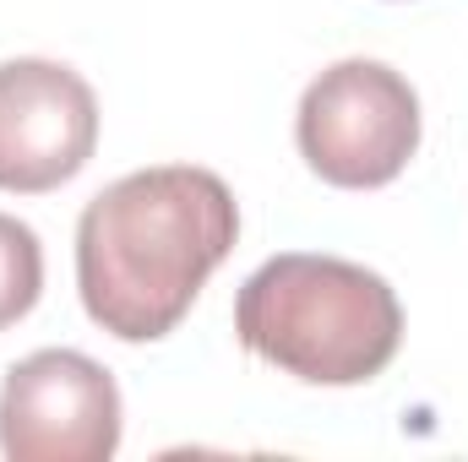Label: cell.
<instances>
[{
	"instance_id": "6da1fadb",
	"label": "cell",
	"mask_w": 468,
	"mask_h": 462,
	"mask_svg": "<svg viewBox=\"0 0 468 462\" xmlns=\"http://www.w3.org/2000/svg\"><path fill=\"white\" fill-rule=\"evenodd\" d=\"M239 207L213 169L158 163L104 185L77 224V289L120 343L169 338L234 250Z\"/></svg>"
},
{
	"instance_id": "8992f818",
	"label": "cell",
	"mask_w": 468,
	"mask_h": 462,
	"mask_svg": "<svg viewBox=\"0 0 468 462\" xmlns=\"http://www.w3.org/2000/svg\"><path fill=\"white\" fill-rule=\"evenodd\" d=\"M44 294V245L22 218L0 213V332L16 327Z\"/></svg>"
},
{
	"instance_id": "7a4b0ae2",
	"label": "cell",
	"mask_w": 468,
	"mask_h": 462,
	"mask_svg": "<svg viewBox=\"0 0 468 462\" xmlns=\"http://www.w3.org/2000/svg\"><path fill=\"white\" fill-rule=\"evenodd\" d=\"M234 332L256 359L294 381L359 386L392 364L403 343V305L392 283L359 261L289 250L245 278Z\"/></svg>"
},
{
	"instance_id": "277c9868",
	"label": "cell",
	"mask_w": 468,
	"mask_h": 462,
	"mask_svg": "<svg viewBox=\"0 0 468 462\" xmlns=\"http://www.w3.org/2000/svg\"><path fill=\"white\" fill-rule=\"evenodd\" d=\"M120 446L115 375L77 348H38L0 386V452L11 462H104Z\"/></svg>"
},
{
	"instance_id": "3957f363",
	"label": "cell",
	"mask_w": 468,
	"mask_h": 462,
	"mask_svg": "<svg viewBox=\"0 0 468 462\" xmlns=\"http://www.w3.org/2000/svg\"><path fill=\"white\" fill-rule=\"evenodd\" d=\"M294 136L327 185L376 191L398 180L420 147V99L409 77L381 60H338L305 88Z\"/></svg>"
},
{
	"instance_id": "5b68a950",
	"label": "cell",
	"mask_w": 468,
	"mask_h": 462,
	"mask_svg": "<svg viewBox=\"0 0 468 462\" xmlns=\"http://www.w3.org/2000/svg\"><path fill=\"white\" fill-rule=\"evenodd\" d=\"M99 147V99L60 60L0 66V191L44 196L88 169Z\"/></svg>"
}]
</instances>
